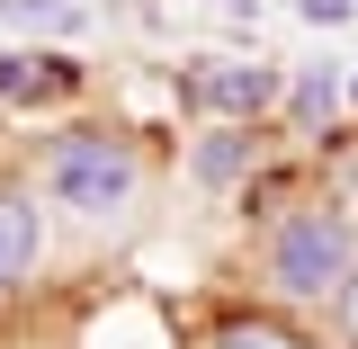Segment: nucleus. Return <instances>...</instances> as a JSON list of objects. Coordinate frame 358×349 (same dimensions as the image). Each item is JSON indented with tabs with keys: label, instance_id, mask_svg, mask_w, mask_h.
Masks as SVG:
<instances>
[{
	"label": "nucleus",
	"instance_id": "nucleus-1",
	"mask_svg": "<svg viewBox=\"0 0 358 349\" xmlns=\"http://www.w3.org/2000/svg\"><path fill=\"white\" fill-rule=\"evenodd\" d=\"M350 278H358V206L331 179H313L296 197H278L268 215H251V296L313 322V313L341 305Z\"/></svg>",
	"mask_w": 358,
	"mask_h": 349
},
{
	"label": "nucleus",
	"instance_id": "nucleus-2",
	"mask_svg": "<svg viewBox=\"0 0 358 349\" xmlns=\"http://www.w3.org/2000/svg\"><path fill=\"white\" fill-rule=\"evenodd\" d=\"M27 171H36L45 206L63 224H81V233H126L143 215V197H152V143L117 117H72V126H54L27 152Z\"/></svg>",
	"mask_w": 358,
	"mask_h": 349
},
{
	"label": "nucleus",
	"instance_id": "nucleus-3",
	"mask_svg": "<svg viewBox=\"0 0 358 349\" xmlns=\"http://www.w3.org/2000/svg\"><path fill=\"white\" fill-rule=\"evenodd\" d=\"M278 143H287V126H268V117H206V134H188L179 171H188V188H206V197H242L278 162Z\"/></svg>",
	"mask_w": 358,
	"mask_h": 349
},
{
	"label": "nucleus",
	"instance_id": "nucleus-4",
	"mask_svg": "<svg viewBox=\"0 0 358 349\" xmlns=\"http://www.w3.org/2000/svg\"><path fill=\"white\" fill-rule=\"evenodd\" d=\"M179 108H197V117H278L287 108V63H268V54H197L179 72Z\"/></svg>",
	"mask_w": 358,
	"mask_h": 349
},
{
	"label": "nucleus",
	"instance_id": "nucleus-5",
	"mask_svg": "<svg viewBox=\"0 0 358 349\" xmlns=\"http://www.w3.org/2000/svg\"><path fill=\"white\" fill-rule=\"evenodd\" d=\"M45 251H54V206L36 171H0V305L45 278Z\"/></svg>",
	"mask_w": 358,
	"mask_h": 349
},
{
	"label": "nucleus",
	"instance_id": "nucleus-6",
	"mask_svg": "<svg viewBox=\"0 0 358 349\" xmlns=\"http://www.w3.org/2000/svg\"><path fill=\"white\" fill-rule=\"evenodd\" d=\"M81 90H90V63L63 54V36H54V45H9V54H0V108H18V117L72 108Z\"/></svg>",
	"mask_w": 358,
	"mask_h": 349
},
{
	"label": "nucleus",
	"instance_id": "nucleus-7",
	"mask_svg": "<svg viewBox=\"0 0 358 349\" xmlns=\"http://www.w3.org/2000/svg\"><path fill=\"white\" fill-rule=\"evenodd\" d=\"M179 349H322V341L305 332V313H287V305H268V296H251V305L197 313Z\"/></svg>",
	"mask_w": 358,
	"mask_h": 349
},
{
	"label": "nucleus",
	"instance_id": "nucleus-8",
	"mask_svg": "<svg viewBox=\"0 0 358 349\" xmlns=\"http://www.w3.org/2000/svg\"><path fill=\"white\" fill-rule=\"evenodd\" d=\"M278 126L287 143H322L331 126H350V72L341 63H305V72H287V108H278Z\"/></svg>",
	"mask_w": 358,
	"mask_h": 349
},
{
	"label": "nucleus",
	"instance_id": "nucleus-9",
	"mask_svg": "<svg viewBox=\"0 0 358 349\" xmlns=\"http://www.w3.org/2000/svg\"><path fill=\"white\" fill-rule=\"evenodd\" d=\"M0 27H18V36H90V9L81 0H0Z\"/></svg>",
	"mask_w": 358,
	"mask_h": 349
},
{
	"label": "nucleus",
	"instance_id": "nucleus-10",
	"mask_svg": "<svg viewBox=\"0 0 358 349\" xmlns=\"http://www.w3.org/2000/svg\"><path fill=\"white\" fill-rule=\"evenodd\" d=\"M322 322H331V349H358V278L341 287V305L322 313Z\"/></svg>",
	"mask_w": 358,
	"mask_h": 349
},
{
	"label": "nucleus",
	"instance_id": "nucleus-11",
	"mask_svg": "<svg viewBox=\"0 0 358 349\" xmlns=\"http://www.w3.org/2000/svg\"><path fill=\"white\" fill-rule=\"evenodd\" d=\"M296 18H305V27H350L358 0H296Z\"/></svg>",
	"mask_w": 358,
	"mask_h": 349
},
{
	"label": "nucleus",
	"instance_id": "nucleus-12",
	"mask_svg": "<svg viewBox=\"0 0 358 349\" xmlns=\"http://www.w3.org/2000/svg\"><path fill=\"white\" fill-rule=\"evenodd\" d=\"M224 9H233V18H260V0H224Z\"/></svg>",
	"mask_w": 358,
	"mask_h": 349
},
{
	"label": "nucleus",
	"instance_id": "nucleus-13",
	"mask_svg": "<svg viewBox=\"0 0 358 349\" xmlns=\"http://www.w3.org/2000/svg\"><path fill=\"white\" fill-rule=\"evenodd\" d=\"M350 117H358V72H350Z\"/></svg>",
	"mask_w": 358,
	"mask_h": 349
}]
</instances>
